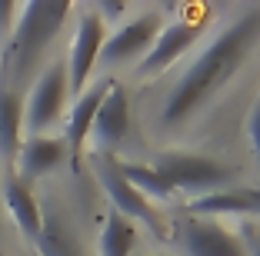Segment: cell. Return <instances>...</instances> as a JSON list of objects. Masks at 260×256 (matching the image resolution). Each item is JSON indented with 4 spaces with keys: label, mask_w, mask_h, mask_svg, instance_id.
I'll return each mask as SVG.
<instances>
[{
    "label": "cell",
    "mask_w": 260,
    "mask_h": 256,
    "mask_svg": "<svg viewBox=\"0 0 260 256\" xmlns=\"http://www.w3.org/2000/svg\"><path fill=\"white\" fill-rule=\"evenodd\" d=\"M247 140H250V150L257 153V160H260V97H257V103H253L250 117H247Z\"/></svg>",
    "instance_id": "obj_21"
},
{
    "label": "cell",
    "mask_w": 260,
    "mask_h": 256,
    "mask_svg": "<svg viewBox=\"0 0 260 256\" xmlns=\"http://www.w3.org/2000/svg\"><path fill=\"white\" fill-rule=\"evenodd\" d=\"M134 256H164V253H134Z\"/></svg>",
    "instance_id": "obj_24"
},
{
    "label": "cell",
    "mask_w": 260,
    "mask_h": 256,
    "mask_svg": "<svg viewBox=\"0 0 260 256\" xmlns=\"http://www.w3.org/2000/svg\"><path fill=\"white\" fill-rule=\"evenodd\" d=\"M74 7L63 0H34L20 4L7 44L0 50V87L27 90V83L40 74L47 50L60 37L63 23L70 20Z\"/></svg>",
    "instance_id": "obj_2"
},
{
    "label": "cell",
    "mask_w": 260,
    "mask_h": 256,
    "mask_svg": "<svg viewBox=\"0 0 260 256\" xmlns=\"http://www.w3.org/2000/svg\"><path fill=\"white\" fill-rule=\"evenodd\" d=\"M170 236H174L180 256H247L237 230H230L210 216L187 213L180 223H174Z\"/></svg>",
    "instance_id": "obj_7"
},
{
    "label": "cell",
    "mask_w": 260,
    "mask_h": 256,
    "mask_svg": "<svg viewBox=\"0 0 260 256\" xmlns=\"http://www.w3.org/2000/svg\"><path fill=\"white\" fill-rule=\"evenodd\" d=\"M63 163H67V143H63V136H50V133L23 136L20 150H17V176L27 180V183L57 173Z\"/></svg>",
    "instance_id": "obj_12"
},
{
    "label": "cell",
    "mask_w": 260,
    "mask_h": 256,
    "mask_svg": "<svg viewBox=\"0 0 260 256\" xmlns=\"http://www.w3.org/2000/svg\"><path fill=\"white\" fill-rule=\"evenodd\" d=\"M190 213L193 216H210V220H220V216H244V220H260L257 203L247 187H227V190H217V193H207L190 200Z\"/></svg>",
    "instance_id": "obj_14"
},
{
    "label": "cell",
    "mask_w": 260,
    "mask_h": 256,
    "mask_svg": "<svg viewBox=\"0 0 260 256\" xmlns=\"http://www.w3.org/2000/svg\"><path fill=\"white\" fill-rule=\"evenodd\" d=\"M200 30H204V17H170L164 20L157 40L150 44V50L137 60V74L140 77H160L167 67H174L187 50L200 40Z\"/></svg>",
    "instance_id": "obj_9"
},
{
    "label": "cell",
    "mask_w": 260,
    "mask_h": 256,
    "mask_svg": "<svg viewBox=\"0 0 260 256\" xmlns=\"http://www.w3.org/2000/svg\"><path fill=\"white\" fill-rule=\"evenodd\" d=\"M257 47H260V4L244 7L193 57V63L184 70V77L170 87L167 100H164L160 123L164 127H180L193 113H200L244 70V63L250 60V53Z\"/></svg>",
    "instance_id": "obj_1"
},
{
    "label": "cell",
    "mask_w": 260,
    "mask_h": 256,
    "mask_svg": "<svg viewBox=\"0 0 260 256\" xmlns=\"http://www.w3.org/2000/svg\"><path fill=\"white\" fill-rule=\"evenodd\" d=\"M247 190H250V196H253V203H257V213H260V183H257V187H247Z\"/></svg>",
    "instance_id": "obj_22"
},
{
    "label": "cell",
    "mask_w": 260,
    "mask_h": 256,
    "mask_svg": "<svg viewBox=\"0 0 260 256\" xmlns=\"http://www.w3.org/2000/svg\"><path fill=\"white\" fill-rule=\"evenodd\" d=\"M114 77L104 74L97 77V80H90L84 87V90L74 97V106H70L67 113V130H63V143H67V160L70 166H80V153H84L87 140H90V127H93V117H97L100 103H104V97H107V90L114 87Z\"/></svg>",
    "instance_id": "obj_10"
},
{
    "label": "cell",
    "mask_w": 260,
    "mask_h": 256,
    "mask_svg": "<svg viewBox=\"0 0 260 256\" xmlns=\"http://www.w3.org/2000/svg\"><path fill=\"white\" fill-rule=\"evenodd\" d=\"M117 163H120L123 180L137 190L140 196H147V200H170L174 196L167 190V183L160 180V173L153 170V163H123V160H117Z\"/></svg>",
    "instance_id": "obj_18"
},
{
    "label": "cell",
    "mask_w": 260,
    "mask_h": 256,
    "mask_svg": "<svg viewBox=\"0 0 260 256\" xmlns=\"http://www.w3.org/2000/svg\"><path fill=\"white\" fill-rule=\"evenodd\" d=\"M107 27L110 23L97 14V7L80 10V17H77L74 40H70V50H67V57H63L67 83H70V93H74V97L84 90L87 83L93 80V74H97L100 50H104V40H107Z\"/></svg>",
    "instance_id": "obj_6"
},
{
    "label": "cell",
    "mask_w": 260,
    "mask_h": 256,
    "mask_svg": "<svg viewBox=\"0 0 260 256\" xmlns=\"http://www.w3.org/2000/svg\"><path fill=\"white\" fill-rule=\"evenodd\" d=\"M0 236H4V206H0Z\"/></svg>",
    "instance_id": "obj_23"
},
{
    "label": "cell",
    "mask_w": 260,
    "mask_h": 256,
    "mask_svg": "<svg viewBox=\"0 0 260 256\" xmlns=\"http://www.w3.org/2000/svg\"><path fill=\"white\" fill-rule=\"evenodd\" d=\"M17 10H20V4H14V0H0V50H4V44H7L10 30H14Z\"/></svg>",
    "instance_id": "obj_20"
},
{
    "label": "cell",
    "mask_w": 260,
    "mask_h": 256,
    "mask_svg": "<svg viewBox=\"0 0 260 256\" xmlns=\"http://www.w3.org/2000/svg\"><path fill=\"white\" fill-rule=\"evenodd\" d=\"M93 176L97 183L104 187L110 200V210L127 216L130 223H144L153 236H164V223H160V213L153 210V203L147 196H140L137 190L130 187L120 173V163H117L110 153H93Z\"/></svg>",
    "instance_id": "obj_5"
},
{
    "label": "cell",
    "mask_w": 260,
    "mask_h": 256,
    "mask_svg": "<svg viewBox=\"0 0 260 256\" xmlns=\"http://www.w3.org/2000/svg\"><path fill=\"white\" fill-rule=\"evenodd\" d=\"M153 170L160 173V180L167 183L170 193H193L207 196L217 193V190H227V183L234 180V170L227 163H220L217 157H207V153H160L153 160Z\"/></svg>",
    "instance_id": "obj_3"
},
{
    "label": "cell",
    "mask_w": 260,
    "mask_h": 256,
    "mask_svg": "<svg viewBox=\"0 0 260 256\" xmlns=\"http://www.w3.org/2000/svg\"><path fill=\"white\" fill-rule=\"evenodd\" d=\"M130 133V97L120 83H114L100 103L97 117L90 127V140L97 147V153H110L114 147H120Z\"/></svg>",
    "instance_id": "obj_11"
},
{
    "label": "cell",
    "mask_w": 260,
    "mask_h": 256,
    "mask_svg": "<svg viewBox=\"0 0 260 256\" xmlns=\"http://www.w3.org/2000/svg\"><path fill=\"white\" fill-rule=\"evenodd\" d=\"M34 249H37V256H87L70 220H63L54 210L50 213L44 210V223H40V233L34 240Z\"/></svg>",
    "instance_id": "obj_15"
},
{
    "label": "cell",
    "mask_w": 260,
    "mask_h": 256,
    "mask_svg": "<svg viewBox=\"0 0 260 256\" xmlns=\"http://www.w3.org/2000/svg\"><path fill=\"white\" fill-rule=\"evenodd\" d=\"M23 93L14 87H0V160L14 163L23 143Z\"/></svg>",
    "instance_id": "obj_16"
},
{
    "label": "cell",
    "mask_w": 260,
    "mask_h": 256,
    "mask_svg": "<svg viewBox=\"0 0 260 256\" xmlns=\"http://www.w3.org/2000/svg\"><path fill=\"white\" fill-rule=\"evenodd\" d=\"M244 240V253L247 256H260V220H244V226L237 230Z\"/></svg>",
    "instance_id": "obj_19"
},
{
    "label": "cell",
    "mask_w": 260,
    "mask_h": 256,
    "mask_svg": "<svg viewBox=\"0 0 260 256\" xmlns=\"http://www.w3.org/2000/svg\"><path fill=\"white\" fill-rule=\"evenodd\" d=\"M160 27H164L160 10H140V14L120 20L117 30L107 33V40H104L97 67H123V63L140 60V57L150 50V44L157 40Z\"/></svg>",
    "instance_id": "obj_8"
},
{
    "label": "cell",
    "mask_w": 260,
    "mask_h": 256,
    "mask_svg": "<svg viewBox=\"0 0 260 256\" xmlns=\"http://www.w3.org/2000/svg\"><path fill=\"white\" fill-rule=\"evenodd\" d=\"M97 249L100 256H134V249H137V223H130L127 216L110 210L104 216V226H100Z\"/></svg>",
    "instance_id": "obj_17"
},
{
    "label": "cell",
    "mask_w": 260,
    "mask_h": 256,
    "mask_svg": "<svg viewBox=\"0 0 260 256\" xmlns=\"http://www.w3.org/2000/svg\"><path fill=\"white\" fill-rule=\"evenodd\" d=\"M0 206H4V213H10V220L17 223V230H20L27 240H37L40 233V223H44V206H40L37 193L30 190V183L20 180L17 173H10L7 180L0 183Z\"/></svg>",
    "instance_id": "obj_13"
},
{
    "label": "cell",
    "mask_w": 260,
    "mask_h": 256,
    "mask_svg": "<svg viewBox=\"0 0 260 256\" xmlns=\"http://www.w3.org/2000/svg\"><path fill=\"white\" fill-rule=\"evenodd\" d=\"M70 97V83H67V67L63 60H50L40 67V74L34 77L30 90L23 93V130L30 136L47 133L50 127L63 120Z\"/></svg>",
    "instance_id": "obj_4"
}]
</instances>
